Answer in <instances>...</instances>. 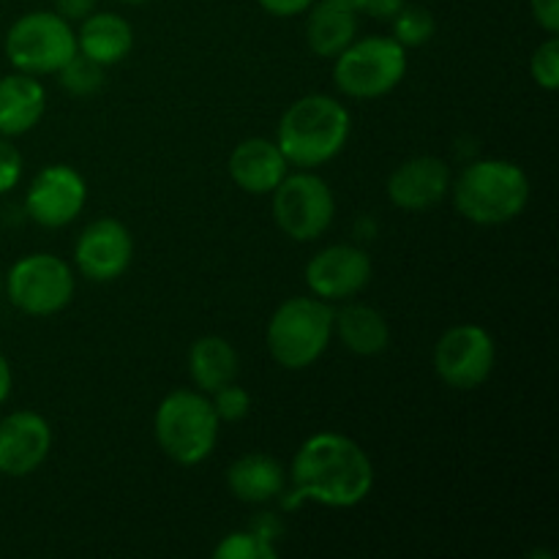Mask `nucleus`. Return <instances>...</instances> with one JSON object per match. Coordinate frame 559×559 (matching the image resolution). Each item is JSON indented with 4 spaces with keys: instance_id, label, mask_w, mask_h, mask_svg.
Masks as SVG:
<instances>
[{
    "instance_id": "1",
    "label": "nucleus",
    "mask_w": 559,
    "mask_h": 559,
    "mask_svg": "<svg viewBox=\"0 0 559 559\" xmlns=\"http://www.w3.org/2000/svg\"><path fill=\"white\" fill-rule=\"evenodd\" d=\"M289 480L295 497L287 500V508L295 502L355 508L374 489V464L355 440L336 431H322L309 437L295 453Z\"/></svg>"
},
{
    "instance_id": "2",
    "label": "nucleus",
    "mask_w": 559,
    "mask_h": 559,
    "mask_svg": "<svg viewBox=\"0 0 559 559\" xmlns=\"http://www.w3.org/2000/svg\"><path fill=\"white\" fill-rule=\"evenodd\" d=\"M349 112L342 102L322 93L289 104L278 123L276 145L284 158L300 169H314L333 162L349 140Z\"/></svg>"
},
{
    "instance_id": "3",
    "label": "nucleus",
    "mask_w": 559,
    "mask_h": 559,
    "mask_svg": "<svg viewBox=\"0 0 559 559\" xmlns=\"http://www.w3.org/2000/svg\"><path fill=\"white\" fill-rule=\"evenodd\" d=\"M453 202L473 224L491 227L513 222L530 202V178L519 164L506 158H480L456 178Z\"/></svg>"
},
{
    "instance_id": "4",
    "label": "nucleus",
    "mask_w": 559,
    "mask_h": 559,
    "mask_svg": "<svg viewBox=\"0 0 559 559\" xmlns=\"http://www.w3.org/2000/svg\"><path fill=\"white\" fill-rule=\"evenodd\" d=\"M333 338V309L320 298H289L273 311L265 331L271 358L282 369L300 371L322 358Z\"/></svg>"
},
{
    "instance_id": "5",
    "label": "nucleus",
    "mask_w": 559,
    "mask_h": 559,
    "mask_svg": "<svg viewBox=\"0 0 559 559\" xmlns=\"http://www.w3.org/2000/svg\"><path fill=\"white\" fill-rule=\"evenodd\" d=\"M218 420L211 399L197 391H175L162 399L153 418L156 442L175 464H202L218 442Z\"/></svg>"
},
{
    "instance_id": "6",
    "label": "nucleus",
    "mask_w": 559,
    "mask_h": 559,
    "mask_svg": "<svg viewBox=\"0 0 559 559\" xmlns=\"http://www.w3.org/2000/svg\"><path fill=\"white\" fill-rule=\"evenodd\" d=\"M407 74V49L393 36H369L353 41L336 55L333 82L358 102L382 98Z\"/></svg>"
},
{
    "instance_id": "7",
    "label": "nucleus",
    "mask_w": 559,
    "mask_h": 559,
    "mask_svg": "<svg viewBox=\"0 0 559 559\" xmlns=\"http://www.w3.org/2000/svg\"><path fill=\"white\" fill-rule=\"evenodd\" d=\"M76 55V33L58 11H31L5 33V58L22 74H58Z\"/></svg>"
},
{
    "instance_id": "8",
    "label": "nucleus",
    "mask_w": 559,
    "mask_h": 559,
    "mask_svg": "<svg viewBox=\"0 0 559 559\" xmlns=\"http://www.w3.org/2000/svg\"><path fill=\"white\" fill-rule=\"evenodd\" d=\"M76 289L69 262L55 254H27L5 273L9 300L31 317H52L71 304Z\"/></svg>"
},
{
    "instance_id": "9",
    "label": "nucleus",
    "mask_w": 559,
    "mask_h": 559,
    "mask_svg": "<svg viewBox=\"0 0 559 559\" xmlns=\"http://www.w3.org/2000/svg\"><path fill=\"white\" fill-rule=\"evenodd\" d=\"M336 216L333 191L320 175L298 173L287 175L273 189V218L287 238L298 243L322 238Z\"/></svg>"
},
{
    "instance_id": "10",
    "label": "nucleus",
    "mask_w": 559,
    "mask_h": 559,
    "mask_svg": "<svg viewBox=\"0 0 559 559\" xmlns=\"http://www.w3.org/2000/svg\"><path fill=\"white\" fill-rule=\"evenodd\" d=\"M495 338L480 325H456L435 347L437 377L453 391H475L495 371Z\"/></svg>"
},
{
    "instance_id": "11",
    "label": "nucleus",
    "mask_w": 559,
    "mask_h": 559,
    "mask_svg": "<svg viewBox=\"0 0 559 559\" xmlns=\"http://www.w3.org/2000/svg\"><path fill=\"white\" fill-rule=\"evenodd\" d=\"M371 257L349 243H336L314 254L306 265V284L311 295L328 304L349 300L364 293L371 282Z\"/></svg>"
},
{
    "instance_id": "12",
    "label": "nucleus",
    "mask_w": 559,
    "mask_h": 559,
    "mask_svg": "<svg viewBox=\"0 0 559 559\" xmlns=\"http://www.w3.org/2000/svg\"><path fill=\"white\" fill-rule=\"evenodd\" d=\"M85 200V178L69 164H49L27 189L25 211L41 227H66L80 216Z\"/></svg>"
},
{
    "instance_id": "13",
    "label": "nucleus",
    "mask_w": 559,
    "mask_h": 559,
    "mask_svg": "<svg viewBox=\"0 0 559 559\" xmlns=\"http://www.w3.org/2000/svg\"><path fill=\"white\" fill-rule=\"evenodd\" d=\"M134 257L129 227L118 218H98L87 224L76 238V267L91 282H115L123 276Z\"/></svg>"
},
{
    "instance_id": "14",
    "label": "nucleus",
    "mask_w": 559,
    "mask_h": 559,
    "mask_svg": "<svg viewBox=\"0 0 559 559\" xmlns=\"http://www.w3.org/2000/svg\"><path fill=\"white\" fill-rule=\"evenodd\" d=\"M52 429L47 420L31 409H20L0 420V475L25 478L36 473L49 456Z\"/></svg>"
},
{
    "instance_id": "15",
    "label": "nucleus",
    "mask_w": 559,
    "mask_h": 559,
    "mask_svg": "<svg viewBox=\"0 0 559 559\" xmlns=\"http://www.w3.org/2000/svg\"><path fill=\"white\" fill-rule=\"evenodd\" d=\"M451 191V167L437 156H415L399 164L388 178V197L396 207L424 213L440 205Z\"/></svg>"
},
{
    "instance_id": "16",
    "label": "nucleus",
    "mask_w": 559,
    "mask_h": 559,
    "mask_svg": "<svg viewBox=\"0 0 559 559\" xmlns=\"http://www.w3.org/2000/svg\"><path fill=\"white\" fill-rule=\"evenodd\" d=\"M287 169L289 162L282 147L265 136H249L229 156V178L246 194H273V189L287 178Z\"/></svg>"
},
{
    "instance_id": "17",
    "label": "nucleus",
    "mask_w": 559,
    "mask_h": 559,
    "mask_svg": "<svg viewBox=\"0 0 559 559\" xmlns=\"http://www.w3.org/2000/svg\"><path fill=\"white\" fill-rule=\"evenodd\" d=\"M47 109V93L33 74H9L0 80V136H20L36 129Z\"/></svg>"
},
{
    "instance_id": "18",
    "label": "nucleus",
    "mask_w": 559,
    "mask_h": 559,
    "mask_svg": "<svg viewBox=\"0 0 559 559\" xmlns=\"http://www.w3.org/2000/svg\"><path fill=\"white\" fill-rule=\"evenodd\" d=\"M227 486L240 502L265 506V502L284 497L287 473L282 464L267 453H246L238 462L229 464Z\"/></svg>"
},
{
    "instance_id": "19",
    "label": "nucleus",
    "mask_w": 559,
    "mask_h": 559,
    "mask_svg": "<svg viewBox=\"0 0 559 559\" xmlns=\"http://www.w3.org/2000/svg\"><path fill=\"white\" fill-rule=\"evenodd\" d=\"M131 47H134V31L123 16L112 11L87 14L76 33V49L104 69L129 58Z\"/></svg>"
},
{
    "instance_id": "20",
    "label": "nucleus",
    "mask_w": 559,
    "mask_h": 559,
    "mask_svg": "<svg viewBox=\"0 0 559 559\" xmlns=\"http://www.w3.org/2000/svg\"><path fill=\"white\" fill-rule=\"evenodd\" d=\"M333 333L342 338L349 353L360 358H374L391 344V328L385 317L366 304H347L342 311H333Z\"/></svg>"
},
{
    "instance_id": "21",
    "label": "nucleus",
    "mask_w": 559,
    "mask_h": 559,
    "mask_svg": "<svg viewBox=\"0 0 559 559\" xmlns=\"http://www.w3.org/2000/svg\"><path fill=\"white\" fill-rule=\"evenodd\" d=\"M358 33V16L355 11L338 9V5L317 0L309 9V22H306V41L309 49L320 58H336L342 49L355 41Z\"/></svg>"
},
{
    "instance_id": "22",
    "label": "nucleus",
    "mask_w": 559,
    "mask_h": 559,
    "mask_svg": "<svg viewBox=\"0 0 559 559\" xmlns=\"http://www.w3.org/2000/svg\"><path fill=\"white\" fill-rule=\"evenodd\" d=\"M238 353L224 336H202L189 349V374L202 393L218 391L238 377Z\"/></svg>"
},
{
    "instance_id": "23",
    "label": "nucleus",
    "mask_w": 559,
    "mask_h": 559,
    "mask_svg": "<svg viewBox=\"0 0 559 559\" xmlns=\"http://www.w3.org/2000/svg\"><path fill=\"white\" fill-rule=\"evenodd\" d=\"M393 38L402 44L404 49L409 47H424L435 36V16L424 5H407L393 16Z\"/></svg>"
},
{
    "instance_id": "24",
    "label": "nucleus",
    "mask_w": 559,
    "mask_h": 559,
    "mask_svg": "<svg viewBox=\"0 0 559 559\" xmlns=\"http://www.w3.org/2000/svg\"><path fill=\"white\" fill-rule=\"evenodd\" d=\"M58 74L60 85H63L71 96H93V93L104 85V66H98L96 60L82 55L80 49H76L74 58H71Z\"/></svg>"
},
{
    "instance_id": "25",
    "label": "nucleus",
    "mask_w": 559,
    "mask_h": 559,
    "mask_svg": "<svg viewBox=\"0 0 559 559\" xmlns=\"http://www.w3.org/2000/svg\"><path fill=\"white\" fill-rule=\"evenodd\" d=\"M213 555H216V559H276L278 551L276 546L267 544L262 535H257L249 527L243 533H233L222 538Z\"/></svg>"
},
{
    "instance_id": "26",
    "label": "nucleus",
    "mask_w": 559,
    "mask_h": 559,
    "mask_svg": "<svg viewBox=\"0 0 559 559\" xmlns=\"http://www.w3.org/2000/svg\"><path fill=\"white\" fill-rule=\"evenodd\" d=\"M530 74L544 91H557L559 87V38L549 36L530 58Z\"/></svg>"
},
{
    "instance_id": "27",
    "label": "nucleus",
    "mask_w": 559,
    "mask_h": 559,
    "mask_svg": "<svg viewBox=\"0 0 559 559\" xmlns=\"http://www.w3.org/2000/svg\"><path fill=\"white\" fill-rule=\"evenodd\" d=\"M213 409H216L218 420H227V424H238L249 415L251 409V396L246 388L235 385V382H227L218 391H213Z\"/></svg>"
},
{
    "instance_id": "28",
    "label": "nucleus",
    "mask_w": 559,
    "mask_h": 559,
    "mask_svg": "<svg viewBox=\"0 0 559 559\" xmlns=\"http://www.w3.org/2000/svg\"><path fill=\"white\" fill-rule=\"evenodd\" d=\"M22 178V156L5 136H0V194H9Z\"/></svg>"
},
{
    "instance_id": "29",
    "label": "nucleus",
    "mask_w": 559,
    "mask_h": 559,
    "mask_svg": "<svg viewBox=\"0 0 559 559\" xmlns=\"http://www.w3.org/2000/svg\"><path fill=\"white\" fill-rule=\"evenodd\" d=\"M530 9H533L535 22L544 27L549 36L559 33V0H530Z\"/></svg>"
},
{
    "instance_id": "30",
    "label": "nucleus",
    "mask_w": 559,
    "mask_h": 559,
    "mask_svg": "<svg viewBox=\"0 0 559 559\" xmlns=\"http://www.w3.org/2000/svg\"><path fill=\"white\" fill-rule=\"evenodd\" d=\"M314 3L317 0H260V5L267 11V14L282 16V20H287V16L306 14V11H309Z\"/></svg>"
},
{
    "instance_id": "31",
    "label": "nucleus",
    "mask_w": 559,
    "mask_h": 559,
    "mask_svg": "<svg viewBox=\"0 0 559 559\" xmlns=\"http://www.w3.org/2000/svg\"><path fill=\"white\" fill-rule=\"evenodd\" d=\"M251 530H254L257 535H262V538L273 546H276V540L284 535V524L282 519H276V513H260V516L251 522Z\"/></svg>"
},
{
    "instance_id": "32",
    "label": "nucleus",
    "mask_w": 559,
    "mask_h": 559,
    "mask_svg": "<svg viewBox=\"0 0 559 559\" xmlns=\"http://www.w3.org/2000/svg\"><path fill=\"white\" fill-rule=\"evenodd\" d=\"M55 9L63 20L74 22V20H85L87 14L96 11V0H55Z\"/></svg>"
},
{
    "instance_id": "33",
    "label": "nucleus",
    "mask_w": 559,
    "mask_h": 559,
    "mask_svg": "<svg viewBox=\"0 0 559 559\" xmlns=\"http://www.w3.org/2000/svg\"><path fill=\"white\" fill-rule=\"evenodd\" d=\"M404 9V0H364V11L374 20H393Z\"/></svg>"
},
{
    "instance_id": "34",
    "label": "nucleus",
    "mask_w": 559,
    "mask_h": 559,
    "mask_svg": "<svg viewBox=\"0 0 559 559\" xmlns=\"http://www.w3.org/2000/svg\"><path fill=\"white\" fill-rule=\"evenodd\" d=\"M11 385H14V374H11L9 360H5L3 353H0V404H3L5 399H9Z\"/></svg>"
},
{
    "instance_id": "35",
    "label": "nucleus",
    "mask_w": 559,
    "mask_h": 559,
    "mask_svg": "<svg viewBox=\"0 0 559 559\" xmlns=\"http://www.w3.org/2000/svg\"><path fill=\"white\" fill-rule=\"evenodd\" d=\"M325 3L338 5V9L355 11V14H358V11H364V0H325Z\"/></svg>"
},
{
    "instance_id": "36",
    "label": "nucleus",
    "mask_w": 559,
    "mask_h": 559,
    "mask_svg": "<svg viewBox=\"0 0 559 559\" xmlns=\"http://www.w3.org/2000/svg\"><path fill=\"white\" fill-rule=\"evenodd\" d=\"M120 3H129V5H140V3H147V0H120Z\"/></svg>"
},
{
    "instance_id": "37",
    "label": "nucleus",
    "mask_w": 559,
    "mask_h": 559,
    "mask_svg": "<svg viewBox=\"0 0 559 559\" xmlns=\"http://www.w3.org/2000/svg\"><path fill=\"white\" fill-rule=\"evenodd\" d=\"M0 289H3V276H0Z\"/></svg>"
}]
</instances>
